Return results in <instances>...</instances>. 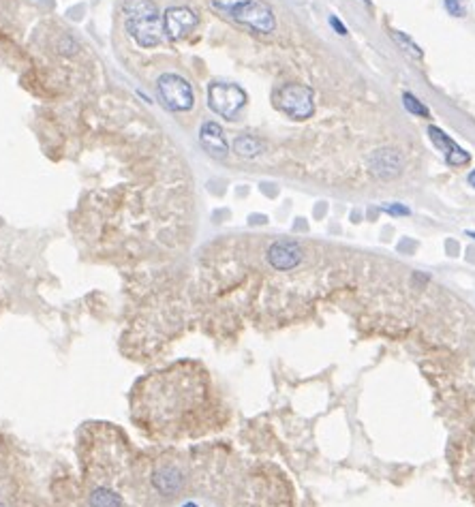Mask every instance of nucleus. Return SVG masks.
I'll use <instances>...</instances> for the list:
<instances>
[{
  "mask_svg": "<svg viewBox=\"0 0 475 507\" xmlns=\"http://www.w3.org/2000/svg\"><path fill=\"white\" fill-rule=\"evenodd\" d=\"M126 31L141 48H156L161 43V18L152 0H129L124 5Z\"/></svg>",
  "mask_w": 475,
  "mask_h": 507,
  "instance_id": "obj_1",
  "label": "nucleus"
},
{
  "mask_svg": "<svg viewBox=\"0 0 475 507\" xmlns=\"http://www.w3.org/2000/svg\"><path fill=\"white\" fill-rule=\"evenodd\" d=\"M210 5L225 18L240 22L255 33L270 35L276 28L272 9L261 0H210Z\"/></svg>",
  "mask_w": 475,
  "mask_h": 507,
  "instance_id": "obj_2",
  "label": "nucleus"
},
{
  "mask_svg": "<svg viewBox=\"0 0 475 507\" xmlns=\"http://www.w3.org/2000/svg\"><path fill=\"white\" fill-rule=\"evenodd\" d=\"M276 107L293 120H306L315 114V94L304 84H285L276 92Z\"/></svg>",
  "mask_w": 475,
  "mask_h": 507,
  "instance_id": "obj_3",
  "label": "nucleus"
},
{
  "mask_svg": "<svg viewBox=\"0 0 475 507\" xmlns=\"http://www.w3.org/2000/svg\"><path fill=\"white\" fill-rule=\"evenodd\" d=\"M208 105L214 114L234 120L246 105V92L238 84L214 82L208 88Z\"/></svg>",
  "mask_w": 475,
  "mask_h": 507,
  "instance_id": "obj_4",
  "label": "nucleus"
},
{
  "mask_svg": "<svg viewBox=\"0 0 475 507\" xmlns=\"http://www.w3.org/2000/svg\"><path fill=\"white\" fill-rule=\"evenodd\" d=\"M158 94L161 101L172 109V111H189L195 105V92L193 86L176 73H163L156 82Z\"/></svg>",
  "mask_w": 475,
  "mask_h": 507,
  "instance_id": "obj_5",
  "label": "nucleus"
},
{
  "mask_svg": "<svg viewBox=\"0 0 475 507\" xmlns=\"http://www.w3.org/2000/svg\"><path fill=\"white\" fill-rule=\"evenodd\" d=\"M200 24V16L189 7H172L163 16V31L172 41H180L189 37Z\"/></svg>",
  "mask_w": 475,
  "mask_h": 507,
  "instance_id": "obj_6",
  "label": "nucleus"
},
{
  "mask_svg": "<svg viewBox=\"0 0 475 507\" xmlns=\"http://www.w3.org/2000/svg\"><path fill=\"white\" fill-rule=\"evenodd\" d=\"M304 251L293 240H278L268 249V261L274 270H293L300 266Z\"/></svg>",
  "mask_w": 475,
  "mask_h": 507,
  "instance_id": "obj_7",
  "label": "nucleus"
},
{
  "mask_svg": "<svg viewBox=\"0 0 475 507\" xmlns=\"http://www.w3.org/2000/svg\"><path fill=\"white\" fill-rule=\"evenodd\" d=\"M371 169L375 176H379L383 180L396 178L403 172V154L394 148L375 150L371 156Z\"/></svg>",
  "mask_w": 475,
  "mask_h": 507,
  "instance_id": "obj_8",
  "label": "nucleus"
},
{
  "mask_svg": "<svg viewBox=\"0 0 475 507\" xmlns=\"http://www.w3.org/2000/svg\"><path fill=\"white\" fill-rule=\"evenodd\" d=\"M200 141H202V148H204L206 152H210L212 156L223 158V156H227V152H229L227 137H225L223 126H221L219 122H212V120L204 122L202 129H200Z\"/></svg>",
  "mask_w": 475,
  "mask_h": 507,
  "instance_id": "obj_9",
  "label": "nucleus"
},
{
  "mask_svg": "<svg viewBox=\"0 0 475 507\" xmlns=\"http://www.w3.org/2000/svg\"><path fill=\"white\" fill-rule=\"evenodd\" d=\"M428 135H430V139L441 148V152L445 154V160L449 163V165H466L469 163V152H464L460 146H456L439 126H428Z\"/></svg>",
  "mask_w": 475,
  "mask_h": 507,
  "instance_id": "obj_10",
  "label": "nucleus"
},
{
  "mask_svg": "<svg viewBox=\"0 0 475 507\" xmlns=\"http://www.w3.org/2000/svg\"><path fill=\"white\" fill-rule=\"evenodd\" d=\"M234 150L242 158H257L263 152V141L255 135H238L234 141Z\"/></svg>",
  "mask_w": 475,
  "mask_h": 507,
  "instance_id": "obj_11",
  "label": "nucleus"
},
{
  "mask_svg": "<svg viewBox=\"0 0 475 507\" xmlns=\"http://www.w3.org/2000/svg\"><path fill=\"white\" fill-rule=\"evenodd\" d=\"M90 507H122V498L107 488H97L90 492Z\"/></svg>",
  "mask_w": 475,
  "mask_h": 507,
  "instance_id": "obj_12",
  "label": "nucleus"
},
{
  "mask_svg": "<svg viewBox=\"0 0 475 507\" xmlns=\"http://www.w3.org/2000/svg\"><path fill=\"white\" fill-rule=\"evenodd\" d=\"M178 486H180V477L174 469H163V471L156 473V488L161 492L172 494Z\"/></svg>",
  "mask_w": 475,
  "mask_h": 507,
  "instance_id": "obj_13",
  "label": "nucleus"
},
{
  "mask_svg": "<svg viewBox=\"0 0 475 507\" xmlns=\"http://www.w3.org/2000/svg\"><path fill=\"white\" fill-rule=\"evenodd\" d=\"M392 39H394V41H396V45H398L403 52H407L409 56H413V58H417V60L424 56V52L420 50V45H417V43H413V41H411L409 37H405L403 33H398V31H392Z\"/></svg>",
  "mask_w": 475,
  "mask_h": 507,
  "instance_id": "obj_14",
  "label": "nucleus"
},
{
  "mask_svg": "<svg viewBox=\"0 0 475 507\" xmlns=\"http://www.w3.org/2000/svg\"><path fill=\"white\" fill-rule=\"evenodd\" d=\"M403 105H405V109L411 111L413 116H420V118H428V116H430L428 107H426L415 94H411V92H405V94H403Z\"/></svg>",
  "mask_w": 475,
  "mask_h": 507,
  "instance_id": "obj_15",
  "label": "nucleus"
},
{
  "mask_svg": "<svg viewBox=\"0 0 475 507\" xmlns=\"http://www.w3.org/2000/svg\"><path fill=\"white\" fill-rule=\"evenodd\" d=\"M445 3V9L449 16L454 18H464V7H462V0H443Z\"/></svg>",
  "mask_w": 475,
  "mask_h": 507,
  "instance_id": "obj_16",
  "label": "nucleus"
},
{
  "mask_svg": "<svg viewBox=\"0 0 475 507\" xmlns=\"http://www.w3.org/2000/svg\"><path fill=\"white\" fill-rule=\"evenodd\" d=\"M383 212L394 214V217H407V214H409V208H405V206H400V204H386V206H383Z\"/></svg>",
  "mask_w": 475,
  "mask_h": 507,
  "instance_id": "obj_17",
  "label": "nucleus"
},
{
  "mask_svg": "<svg viewBox=\"0 0 475 507\" xmlns=\"http://www.w3.org/2000/svg\"><path fill=\"white\" fill-rule=\"evenodd\" d=\"M330 26L334 28V33H339L341 37H347L349 35V31H347V26L337 18V16H330Z\"/></svg>",
  "mask_w": 475,
  "mask_h": 507,
  "instance_id": "obj_18",
  "label": "nucleus"
},
{
  "mask_svg": "<svg viewBox=\"0 0 475 507\" xmlns=\"http://www.w3.org/2000/svg\"><path fill=\"white\" fill-rule=\"evenodd\" d=\"M466 180H469V185H471V187H475V169H473V172L469 174V178H466Z\"/></svg>",
  "mask_w": 475,
  "mask_h": 507,
  "instance_id": "obj_19",
  "label": "nucleus"
},
{
  "mask_svg": "<svg viewBox=\"0 0 475 507\" xmlns=\"http://www.w3.org/2000/svg\"><path fill=\"white\" fill-rule=\"evenodd\" d=\"M182 507H197L195 503H187V505H182Z\"/></svg>",
  "mask_w": 475,
  "mask_h": 507,
  "instance_id": "obj_20",
  "label": "nucleus"
},
{
  "mask_svg": "<svg viewBox=\"0 0 475 507\" xmlns=\"http://www.w3.org/2000/svg\"><path fill=\"white\" fill-rule=\"evenodd\" d=\"M469 236H473V238H475V234H473V231H469Z\"/></svg>",
  "mask_w": 475,
  "mask_h": 507,
  "instance_id": "obj_21",
  "label": "nucleus"
},
{
  "mask_svg": "<svg viewBox=\"0 0 475 507\" xmlns=\"http://www.w3.org/2000/svg\"><path fill=\"white\" fill-rule=\"evenodd\" d=\"M364 3H366V5H371V0H364Z\"/></svg>",
  "mask_w": 475,
  "mask_h": 507,
  "instance_id": "obj_22",
  "label": "nucleus"
},
{
  "mask_svg": "<svg viewBox=\"0 0 475 507\" xmlns=\"http://www.w3.org/2000/svg\"><path fill=\"white\" fill-rule=\"evenodd\" d=\"M0 507H5V503H0Z\"/></svg>",
  "mask_w": 475,
  "mask_h": 507,
  "instance_id": "obj_23",
  "label": "nucleus"
}]
</instances>
